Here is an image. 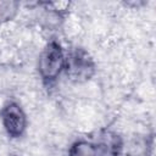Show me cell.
<instances>
[{
	"label": "cell",
	"mask_w": 156,
	"mask_h": 156,
	"mask_svg": "<svg viewBox=\"0 0 156 156\" xmlns=\"http://www.w3.org/2000/svg\"><path fill=\"white\" fill-rule=\"evenodd\" d=\"M65 58L66 54L57 40L51 39L43 48L39 54L37 69L45 85L50 87L58 79L65 68Z\"/></svg>",
	"instance_id": "6da1fadb"
},
{
	"label": "cell",
	"mask_w": 156,
	"mask_h": 156,
	"mask_svg": "<svg viewBox=\"0 0 156 156\" xmlns=\"http://www.w3.org/2000/svg\"><path fill=\"white\" fill-rule=\"evenodd\" d=\"M63 72L69 82L82 84L95 76L96 63L85 49L76 46L66 54Z\"/></svg>",
	"instance_id": "7a4b0ae2"
},
{
	"label": "cell",
	"mask_w": 156,
	"mask_h": 156,
	"mask_svg": "<svg viewBox=\"0 0 156 156\" xmlns=\"http://www.w3.org/2000/svg\"><path fill=\"white\" fill-rule=\"evenodd\" d=\"M0 119L6 134L12 139L21 138L27 129L28 119L26 112L16 101L10 100L2 105L0 110Z\"/></svg>",
	"instance_id": "3957f363"
},
{
	"label": "cell",
	"mask_w": 156,
	"mask_h": 156,
	"mask_svg": "<svg viewBox=\"0 0 156 156\" xmlns=\"http://www.w3.org/2000/svg\"><path fill=\"white\" fill-rule=\"evenodd\" d=\"M152 147V136L149 135H134L129 141L124 143L127 156H149Z\"/></svg>",
	"instance_id": "277c9868"
},
{
	"label": "cell",
	"mask_w": 156,
	"mask_h": 156,
	"mask_svg": "<svg viewBox=\"0 0 156 156\" xmlns=\"http://www.w3.org/2000/svg\"><path fill=\"white\" fill-rule=\"evenodd\" d=\"M100 147H102L104 150H106L111 156H121V154L123 152V147H124V140L123 138L115 133V132H102L100 134L99 141L96 143Z\"/></svg>",
	"instance_id": "5b68a950"
},
{
	"label": "cell",
	"mask_w": 156,
	"mask_h": 156,
	"mask_svg": "<svg viewBox=\"0 0 156 156\" xmlns=\"http://www.w3.org/2000/svg\"><path fill=\"white\" fill-rule=\"evenodd\" d=\"M99 147L96 143L87 139H79L71 144L67 156H98Z\"/></svg>",
	"instance_id": "8992f818"
},
{
	"label": "cell",
	"mask_w": 156,
	"mask_h": 156,
	"mask_svg": "<svg viewBox=\"0 0 156 156\" xmlns=\"http://www.w3.org/2000/svg\"><path fill=\"white\" fill-rule=\"evenodd\" d=\"M18 7L17 1H0V23L11 21L17 15Z\"/></svg>",
	"instance_id": "52a82bcc"
},
{
	"label": "cell",
	"mask_w": 156,
	"mask_h": 156,
	"mask_svg": "<svg viewBox=\"0 0 156 156\" xmlns=\"http://www.w3.org/2000/svg\"><path fill=\"white\" fill-rule=\"evenodd\" d=\"M98 145V144H96ZM98 147H99V152H98V156H111L106 150H104L102 147H100L99 145H98Z\"/></svg>",
	"instance_id": "ba28073f"
}]
</instances>
